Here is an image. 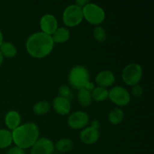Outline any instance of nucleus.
<instances>
[{"label":"nucleus","mask_w":154,"mask_h":154,"mask_svg":"<svg viewBox=\"0 0 154 154\" xmlns=\"http://www.w3.org/2000/svg\"><path fill=\"white\" fill-rule=\"evenodd\" d=\"M54 42L51 35L37 32L29 36L26 42V51L35 58L41 59L47 57L52 52Z\"/></svg>","instance_id":"nucleus-1"},{"label":"nucleus","mask_w":154,"mask_h":154,"mask_svg":"<svg viewBox=\"0 0 154 154\" xmlns=\"http://www.w3.org/2000/svg\"><path fill=\"white\" fill-rule=\"evenodd\" d=\"M13 142L17 147L23 149L30 148L39 138L38 126L34 123H26L18 126L11 132Z\"/></svg>","instance_id":"nucleus-2"},{"label":"nucleus","mask_w":154,"mask_h":154,"mask_svg":"<svg viewBox=\"0 0 154 154\" xmlns=\"http://www.w3.org/2000/svg\"><path fill=\"white\" fill-rule=\"evenodd\" d=\"M90 73L88 69L83 66H75L69 73L68 80L73 88L77 90L85 88L86 85L90 82Z\"/></svg>","instance_id":"nucleus-3"},{"label":"nucleus","mask_w":154,"mask_h":154,"mask_svg":"<svg viewBox=\"0 0 154 154\" xmlns=\"http://www.w3.org/2000/svg\"><path fill=\"white\" fill-rule=\"evenodd\" d=\"M83 16L87 22L93 25L99 26L105 19V12L101 6L90 3L82 8Z\"/></svg>","instance_id":"nucleus-4"},{"label":"nucleus","mask_w":154,"mask_h":154,"mask_svg":"<svg viewBox=\"0 0 154 154\" xmlns=\"http://www.w3.org/2000/svg\"><path fill=\"white\" fill-rule=\"evenodd\" d=\"M143 76V69L141 65L132 63L128 64L122 72V79L123 82L129 86L138 84Z\"/></svg>","instance_id":"nucleus-5"},{"label":"nucleus","mask_w":154,"mask_h":154,"mask_svg":"<svg viewBox=\"0 0 154 154\" xmlns=\"http://www.w3.org/2000/svg\"><path fill=\"white\" fill-rule=\"evenodd\" d=\"M84 19L82 8L76 4H72L66 7L63 14V21L67 26L74 27L79 25Z\"/></svg>","instance_id":"nucleus-6"},{"label":"nucleus","mask_w":154,"mask_h":154,"mask_svg":"<svg viewBox=\"0 0 154 154\" xmlns=\"http://www.w3.org/2000/svg\"><path fill=\"white\" fill-rule=\"evenodd\" d=\"M108 99L117 106H126L130 102L129 92L122 86H115L108 91Z\"/></svg>","instance_id":"nucleus-7"},{"label":"nucleus","mask_w":154,"mask_h":154,"mask_svg":"<svg viewBox=\"0 0 154 154\" xmlns=\"http://www.w3.org/2000/svg\"><path fill=\"white\" fill-rule=\"evenodd\" d=\"M90 122V117L87 113L82 111H78L72 113L68 117L67 123L73 129H84Z\"/></svg>","instance_id":"nucleus-8"},{"label":"nucleus","mask_w":154,"mask_h":154,"mask_svg":"<svg viewBox=\"0 0 154 154\" xmlns=\"http://www.w3.org/2000/svg\"><path fill=\"white\" fill-rule=\"evenodd\" d=\"M55 151L54 144L51 139L42 138L31 147L30 154H53Z\"/></svg>","instance_id":"nucleus-9"},{"label":"nucleus","mask_w":154,"mask_h":154,"mask_svg":"<svg viewBox=\"0 0 154 154\" xmlns=\"http://www.w3.org/2000/svg\"><path fill=\"white\" fill-rule=\"evenodd\" d=\"M40 27L42 32L52 35L58 29V21L54 15L46 14L40 19Z\"/></svg>","instance_id":"nucleus-10"},{"label":"nucleus","mask_w":154,"mask_h":154,"mask_svg":"<svg viewBox=\"0 0 154 154\" xmlns=\"http://www.w3.org/2000/svg\"><path fill=\"white\" fill-rule=\"evenodd\" d=\"M95 81L98 87L107 88L112 86L115 82V75L111 71L104 70L97 74Z\"/></svg>","instance_id":"nucleus-11"},{"label":"nucleus","mask_w":154,"mask_h":154,"mask_svg":"<svg viewBox=\"0 0 154 154\" xmlns=\"http://www.w3.org/2000/svg\"><path fill=\"white\" fill-rule=\"evenodd\" d=\"M53 108L60 115H66L70 113L72 105L70 101L62 96H57L53 101Z\"/></svg>","instance_id":"nucleus-12"},{"label":"nucleus","mask_w":154,"mask_h":154,"mask_svg":"<svg viewBox=\"0 0 154 154\" xmlns=\"http://www.w3.org/2000/svg\"><path fill=\"white\" fill-rule=\"evenodd\" d=\"M80 138L84 144H93L99 140V132L98 129H94L91 126L85 127L80 133Z\"/></svg>","instance_id":"nucleus-13"},{"label":"nucleus","mask_w":154,"mask_h":154,"mask_svg":"<svg viewBox=\"0 0 154 154\" xmlns=\"http://www.w3.org/2000/svg\"><path fill=\"white\" fill-rule=\"evenodd\" d=\"M5 122L9 131H14L18 126H20L21 117L20 114L16 111H10L5 114Z\"/></svg>","instance_id":"nucleus-14"},{"label":"nucleus","mask_w":154,"mask_h":154,"mask_svg":"<svg viewBox=\"0 0 154 154\" xmlns=\"http://www.w3.org/2000/svg\"><path fill=\"white\" fill-rule=\"evenodd\" d=\"M54 43H64L70 38V31L65 27H60L51 35Z\"/></svg>","instance_id":"nucleus-15"},{"label":"nucleus","mask_w":154,"mask_h":154,"mask_svg":"<svg viewBox=\"0 0 154 154\" xmlns=\"http://www.w3.org/2000/svg\"><path fill=\"white\" fill-rule=\"evenodd\" d=\"M54 147L60 153H67L74 148V142L69 138H62L54 144Z\"/></svg>","instance_id":"nucleus-16"},{"label":"nucleus","mask_w":154,"mask_h":154,"mask_svg":"<svg viewBox=\"0 0 154 154\" xmlns=\"http://www.w3.org/2000/svg\"><path fill=\"white\" fill-rule=\"evenodd\" d=\"M78 100L81 106L88 107L90 106L93 102L91 92L86 89H81L78 93Z\"/></svg>","instance_id":"nucleus-17"},{"label":"nucleus","mask_w":154,"mask_h":154,"mask_svg":"<svg viewBox=\"0 0 154 154\" xmlns=\"http://www.w3.org/2000/svg\"><path fill=\"white\" fill-rule=\"evenodd\" d=\"M0 52L2 53L4 57L7 58H13L17 55V48L12 43L8 42H3L0 46Z\"/></svg>","instance_id":"nucleus-18"},{"label":"nucleus","mask_w":154,"mask_h":154,"mask_svg":"<svg viewBox=\"0 0 154 154\" xmlns=\"http://www.w3.org/2000/svg\"><path fill=\"white\" fill-rule=\"evenodd\" d=\"M123 118H124V113L120 108H114L108 114V120L113 125L120 124L123 120Z\"/></svg>","instance_id":"nucleus-19"},{"label":"nucleus","mask_w":154,"mask_h":154,"mask_svg":"<svg viewBox=\"0 0 154 154\" xmlns=\"http://www.w3.org/2000/svg\"><path fill=\"white\" fill-rule=\"evenodd\" d=\"M13 143L11 132L7 129H0V149L9 147Z\"/></svg>","instance_id":"nucleus-20"},{"label":"nucleus","mask_w":154,"mask_h":154,"mask_svg":"<svg viewBox=\"0 0 154 154\" xmlns=\"http://www.w3.org/2000/svg\"><path fill=\"white\" fill-rule=\"evenodd\" d=\"M92 98L96 102H104L108 99V90L101 87H95L91 92Z\"/></svg>","instance_id":"nucleus-21"},{"label":"nucleus","mask_w":154,"mask_h":154,"mask_svg":"<svg viewBox=\"0 0 154 154\" xmlns=\"http://www.w3.org/2000/svg\"><path fill=\"white\" fill-rule=\"evenodd\" d=\"M50 109H51V105L48 101H40L35 103L33 106V112L36 114V115L42 116L45 115L49 112Z\"/></svg>","instance_id":"nucleus-22"},{"label":"nucleus","mask_w":154,"mask_h":154,"mask_svg":"<svg viewBox=\"0 0 154 154\" xmlns=\"http://www.w3.org/2000/svg\"><path fill=\"white\" fill-rule=\"evenodd\" d=\"M93 37L99 42H104L106 40L107 35L105 29L101 26H96V28L93 30Z\"/></svg>","instance_id":"nucleus-23"},{"label":"nucleus","mask_w":154,"mask_h":154,"mask_svg":"<svg viewBox=\"0 0 154 154\" xmlns=\"http://www.w3.org/2000/svg\"><path fill=\"white\" fill-rule=\"evenodd\" d=\"M59 93H60V96L65 98V99H68L70 101L73 98V92L72 91L70 88L66 85H63L60 87L59 89Z\"/></svg>","instance_id":"nucleus-24"},{"label":"nucleus","mask_w":154,"mask_h":154,"mask_svg":"<svg viewBox=\"0 0 154 154\" xmlns=\"http://www.w3.org/2000/svg\"><path fill=\"white\" fill-rule=\"evenodd\" d=\"M143 92H144V90H143L142 87L139 84L132 86V90H131V93L135 98H140L141 96H142Z\"/></svg>","instance_id":"nucleus-25"},{"label":"nucleus","mask_w":154,"mask_h":154,"mask_svg":"<svg viewBox=\"0 0 154 154\" xmlns=\"http://www.w3.org/2000/svg\"><path fill=\"white\" fill-rule=\"evenodd\" d=\"M7 154H26V153L23 149L15 146V147H11L10 150H8V151L7 152Z\"/></svg>","instance_id":"nucleus-26"},{"label":"nucleus","mask_w":154,"mask_h":154,"mask_svg":"<svg viewBox=\"0 0 154 154\" xmlns=\"http://www.w3.org/2000/svg\"><path fill=\"white\" fill-rule=\"evenodd\" d=\"M89 2H89L88 0H78V1H75V4H76L77 5H78L79 7L83 8L86 5L88 4Z\"/></svg>","instance_id":"nucleus-27"},{"label":"nucleus","mask_w":154,"mask_h":154,"mask_svg":"<svg viewBox=\"0 0 154 154\" xmlns=\"http://www.w3.org/2000/svg\"><path fill=\"white\" fill-rule=\"evenodd\" d=\"M99 125H100V123H99V120H93V121H92L91 127H93V128H94V129H98V130H99Z\"/></svg>","instance_id":"nucleus-28"},{"label":"nucleus","mask_w":154,"mask_h":154,"mask_svg":"<svg viewBox=\"0 0 154 154\" xmlns=\"http://www.w3.org/2000/svg\"><path fill=\"white\" fill-rule=\"evenodd\" d=\"M94 88H95L94 84H93V83L91 82V81H90V82H89L88 84H87V85H86L85 88H84V89H86V90H89V91L92 92Z\"/></svg>","instance_id":"nucleus-29"},{"label":"nucleus","mask_w":154,"mask_h":154,"mask_svg":"<svg viewBox=\"0 0 154 154\" xmlns=\"http://www.w3.org/2000/svg\"><path fill=\"white\" fill-rule=\"evenodd\" d=\"M2 43H3V34L2 32L1 29H0V46H1Z\"/></svg>","instance_id":"nucleus-30"},{"label":"nucleus","mask_w":154,"mask_h":154,"mask_svg":"<svg viewBox=\"0 0 154 154\" xmlns=\"http://www.w3.org/2000/svg\"><path fill=\"white\" fill-rule=\"evenodd\" d=\"M3 61H4V57H3V56H2V53L0 52V66H1L2 65Z\"/></svg>","instance_id":"nucleus-31"}]
</instances>
